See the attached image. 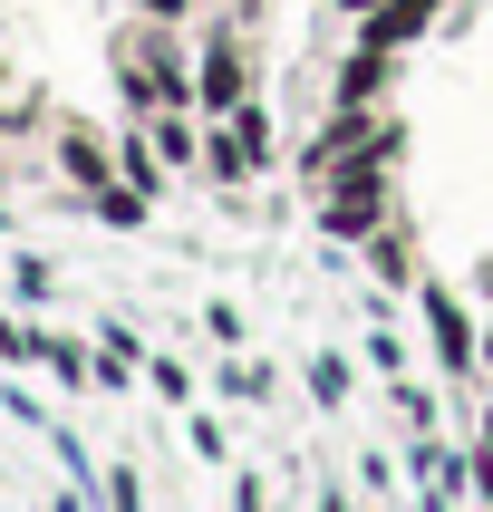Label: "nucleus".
Here are the masks:
<instances>
[{"label":"nucleus","instance_id":"9","mask_svg":"<svg viewBox=\"0 0 493 512\" xmlns=\"http://www.w3.org/2000/svg\"><path fill=\"white\" fill-rule=\"evenodd\" d=\"M107 512H145V484H136V464H116V474H107Z\"/></svg>","mask_w":493,"mask_h":512},{"label":"nucleus","instance_id":"1","mask_svg":"<svg viewBox=\"0 0 493 512\" xmlns=\"http://www.w3.org/2000/svg\"><path fill=\"white\" fill-rule=\"evenodd\" d=\"M194 97H203L213 116H232L242 97H252V58H242V39H232V29H223V39H213V49L194 58Z\"/></svg>","mask_w":493,"mask_h":512},{"label":"nucleus","instance_id":"5","mask_svg":"<svg viewBox=\"0 0 493 512\" xmlns=\"http://www.w3.org/2000/svg\"><path fill=\"white\" fill-rule=\"evenodd\" d=\"M58 165L78 174L87 194H97V184H116V174H107V155H97V136H87V126H68V116H58Z\"/></svg>","mask_w":493,"mask_h":512},{"label":"nucleus","instance_id":"6","mask_svg":"<svg viewBox=\"0 0 493 512\" xmlns=\"http://www.w3.org/2000/svg\"><path fill=\"white\" fill-rule=\"evenodd\" d=\"M232 136H242V155H252V165H271V107H261V97H242V107H232Z\"/></svg>","mask_w":493,"mask_h":512},{"label":"nucleus","instance_id":"2","mask_svg":"<svg viewBox=\"0 0 493 512\" xmlns=\"http://www.w3.org/2000/svg\"><path fill=\"white\" fill-rule=\"evenodd\" d=\"M426 20H435V0H377V10H368V29H358V39H368V49H387V58H397L406 39H426Z\"/></svg>","mask_w":493,"mask_h":512},{"label":"nucleus","instance_id":"13","mask_svg":"<svg viewBox=\"0 0 493 512\" xmlns=\"http://www.w3.org/2000/svg\"><path fill=\"white\" fill-rule=\"evenodd\" d=\"M484 445H493V416H484Z\"/></svg>","mask_w":493,"mask_h":512},{"label":"nucleus","instance_id":"11","mask_svg":"<svg viewBox=\"0 0 493 512\" xmlns=\"http://www.w3.org/2000/svg\"><path fill=\"white\" fill-rule=\"evenodd\" d=\"M145 10H155V20H174V10H184V0H145Z\"/></svg>","mask_w":493,"mask_h":512},{"label":"nucleus","instance_id":"8","mask_svg":"<svg viewBox=\"0 0 493 512\" xmlns=\"http://www.w3.org/2000/svg\"><path fill=\"white\" fill-rule=\"evenodd\" d=\"M116 174H126V184H136V194H155V184H165V174H155V155H145L136 136H126V155H116Z\"/></svg>","mask_w":493,"mask_h":512},{"label":"nucleus","instance_id":"3","mask_svg":"<svg viewBox=\"0 0 493 512\" xmlns=\"http://www.w3.org/2000/svg\"><path fill=\"white\" fill-rule=\"evenodd\" d=\"M426 319H435V348H445V368H474V319H464V300L426 290Z\"/></svg>","mask_w":493,"mask_h":512},{"label":"nucleus","instance_id":"10","mask_svg":"<svg viewBox=\"0 0 493 512\" xmlns=\"http://www.w3.org/2000/svg\"><path fill=\"white\" fill-rule=\"evenodd\" d=\"M474 493H484V512H493V455H474Z\"/></svg>","mask_w":493,"mask_h":512},{"label":"nucleus","instance_id":"4","mask_svg":"<svg viewBox=\"0 0 493 512\" xmlns=\"http://www.w3.org/2000/svg\"><path fill=\"white\" fill-rule=\"evenodd\" d=\"M377 87H387V49H368V39H358V49L339 58V107H368Z\"/></svg>","mask_w":493,"mask_h":512},{"label":"nucleus","instance_id":"7","mask_svg":"<svg viewBox=\"0 0 493 512\" xmlns=\"http://www.w3.org/2000/svg\"><path fill=\"white\" fill-rule=\"evenodd\" d=\"M184 445H194V455H203V464H223V455H232V435H223V426H213V416H184Z\"/></svg>","mask_w":493,"mask_h":512},{"label":"nucleus","instance_id":"12","mask_svg":"<svg viewBox=\"0 0 493 512\" xmlns=\"http://www.w3.org/2000/svg\"><path fill=\"white\" fill-rule=\"evenodd\" d=\"M319 512H358V503H348V493H329V503H319Z\"/></svg>","mask_w":493,"mask_h":512}]
</instances>
